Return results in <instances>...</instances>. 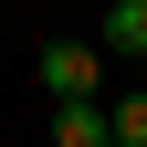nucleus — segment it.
Returning a JSON list of instances; mask_svg holds the SVG:
<instances>
[{"mask_svg": "<svg viewBox=\"0 0 147 147\" xmlns=\"http://www.w3.org/2000/svg\"><path fill=\"white\" fill-rule=\"evenodd\" d=\"M105 137V95H63L53 105V147H95Z\"/></svg>", "mask_w": 147, "mask_h": 147, "instance_id": "7ed1b4c3", "label": "nucleus"}, {"mask_svg": "<svg viewBox=\"0 0 147 147\" xmlns=\"http://www.w3.org/2000/svg\"><path fill=\"white\" fill-rule=\"evenodd\" d=\"M105 126L126 147H147V84H105Z\"/></svg>", "mask_w": 147, "mask_h": 147, "instance_id": "20e7f679", "label": "nucleus"}, {"mask_svg": "<svg viewBox=\"0 0 147 147\" xmlns=\"http://www.w3.org/2000/svg\"><path fill=\"white\" fill-rule=\"evenodd\" d=\"M95 42H105V63H137V53H147V0H105Z\"/></svg>", "mask_w": 147, "mask_h": 147, "instance_id": "f03ea898", "label": "nucleus"}, {"mask_svg": "<svg viewBox=\"0 0 147 147\" xmlns=\"http://www.w3.org/2000/svg\"><path fill=\"white\" fill-rule=\"evenodd\" d=\"M32 84H42L53 105H63V95H105L116 63H105V42H42V53H32Z\"/></svg>", "mask_w": 147, "mask_h": 147, "instance_id": "f257e3e1", "label": "nucleus"}, {"mask_svg": "<svg viewBox=\"0 0 147 147\" xmlns=\"http://www.w3.org/2000/svg\"><path fill=\"white\" fill-rule=\"evenodd\" d=\"M137 84H147V53H137Z\"/></svg>", "mask_w": 147, "mask_h": 147, "instance_id": "423d86ee", "label": "nucleus"}, {"mask_svg": "<svg viewBox=\"0 0 147 147\" xmlns=\"http://www.w3.org/2000/svg\"><path fill=\"white\" fill-rule=\"evenodd\" d=\"M95 147H126V137H116V126H105V137H95Z\"/></svg>", "mask_w": 147, "mask_h": 147, "instance_id": "39448f33", "label": "nucleus"}]
</instances>
